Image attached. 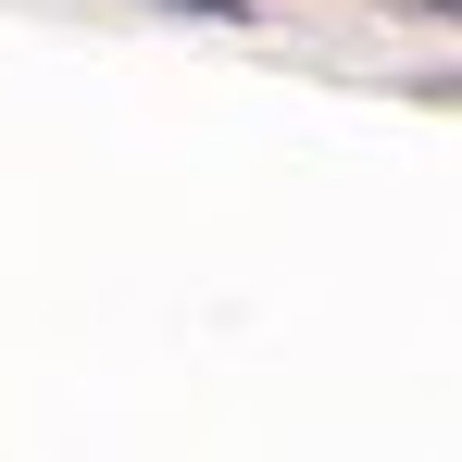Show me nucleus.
I'll use <instances>...</instances> for the list:
<instances>
[{
    "mask_svg": "<svg viewBox=\"0 0 462 462\" xmlns=\"http://www.w3.org/2000/svg\"><path fill=\"white\" fill-rule=\"evenodd\" d=\"M162 13H226V0H162Z\"/></svg>",
    "mask_w": 462,
    "mask_h": 462,
    "instance_id": "1",
    "label": "nucleus"
},
{
    "mask_svg": "<svg viewBox=\"0 0 462 462\" xmlns=\"http://www.w3.org/2000/svg\"><path fill=\"white\" fill-rule=\"evenodd\" d=\"M438 13H462V0H438Z\"/></svg>",
    "mask_w": 462,
    "mask_h": 462,
    "instance_id": "2",
    "label": "nucleus"
}]
</instances>
